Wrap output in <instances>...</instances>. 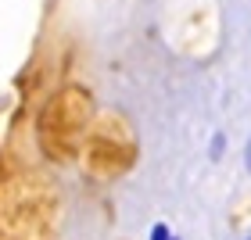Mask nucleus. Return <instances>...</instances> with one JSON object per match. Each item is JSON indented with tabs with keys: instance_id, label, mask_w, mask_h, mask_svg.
Returning a JSON list of instances; mask_svg holds the SVG:
<instances>
[{
	"instance_id": "nucleus-4",
	"label": "nucleus",
	"mask_w": 251,
	"mask_h": 240,
	"mask_svg": "<svg viewBox=\"0 0 251 240\" xmlns=\"http://www.w3.org/2000/svg\"><path fill=\"white\" fill-rule=\"evenodd\" d=\"M244 162H248V168H251V140H248V147H244Z\"/></svg>"
},
{
	"instance_id": "nucleus-2",
	"label": "nucleus",
	"mask_w": 251,
	"mask_h": 240,
	"mask_svg": "<svg viewBox=\"0 0 251 240\" xmlns=\"http://www.w3.org/2000/svg\"><path fill=\"white\" fill-rule=\"evenodd\" d=\"M83 154L94 172L100 176H119L133 162V136L126 133L119 119H100L90 125V136L83 144Z\"/></svg>"
},
{
	"instance_id": "nucleus-1",
	"label": "nucleus",
	"mask_w": 251,
	"mask_h": 240,
	"mask_svg": "<svg viewBox=\"0 0 251 240\" xmlns=\"http://www.w3.org/2000/svg\"><path fill=\"white\" fill-rule=\"evenodd\" d=\"M40 147L50 162H68L90 136V94L79 86H65L47 100L36 122Z\"/></svg>"
},
{
	"instance_id": "nucleus-3",
	"label": "nucleus",
	"mask_w": 251,
	"mask_h": 240,
	"mask_svg": "<svg viewBox=\"0 0 251 240\" xmlns=\"http://www.w3.org/2000/svg\"><path fill=\"white\" fill-rule=\"evenodd\" d=\"M151 240H176V233L169 230V226H154V230H151Z\"/></svg>"
}]
</instances>
